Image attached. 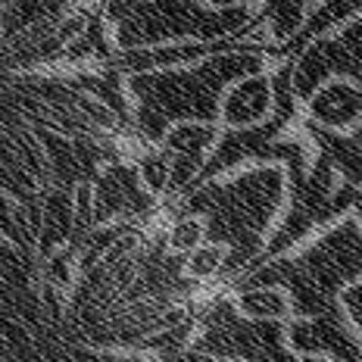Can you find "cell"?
<instances>
[{"label": "cell", "mask_w": 362, "mask_h": 362, "mask_svg": "<svg viewBox=\"0 0 362 362\" xmlns=\"http://www.w3.org/2000/svg\"><path fill=\"white\" fill-rule=\"evenodd\" d=\"M238 309L250 319H262V322H278L291 315V297L281 288H253L244 291L235 300Z\"/></svg>", "instance_id": "1"}]
</instances>
